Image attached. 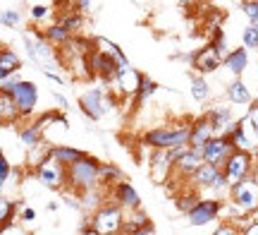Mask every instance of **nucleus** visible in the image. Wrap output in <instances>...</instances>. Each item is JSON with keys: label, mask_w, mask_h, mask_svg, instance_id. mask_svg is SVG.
Listing matches in <instances>:
<instances>
[{"label": "nucleus", "mask_w": 258, "mask_h": 235, "mask_svg": "<svg viewBox=\"0 0 258 235\" xmlns=\"http://www.w3.org/2000/svg\"><path fill=\"white\" fill-rule=\"evenodd\" d=\"M189 139H191V125L175 127V130L158 127V130L148 132L146 137H144V144H148V147H153L158 151H175V149L189 147Z\"/></svg>", "instance_id": "obj_1"}, {"label": "nucleus", "mask_w": 258, "mask_h": 235, "mask_svg": "<svg viewBox=\"0 0 258 235\" xmlns=\"http://www.w3.org/2000/svg\"><path fill=\"white\" fill-rule=\"evenodd\" d=\"M67 180H70V185L74 190L89 192L101 180V163L96 159H91V156H82L77 163H72L67 168Z\"/></svg>", "instance_id": "obj_2"}, {"label": "nucleus", "mask_w": 258, "mask_h": 235, "mask_svg": "<svg viewBox=\"0 0 258 235\" xmlns=\"http://www.w3.org/2000/svg\"><path fill=\"white\" fill-rule=\"evenodd\" d=\"M91 228L98 235H117L124 228V216L122 209L117 204H105L96 211V216L91 221Z\"/></svg>", "instance_id": "obj_3"}, {"label": "nucleus", "mask_w": 258, "mask_h": 235, "mask_svg": "<svg viewBox=\"0 0 258 235\" xmlns=\"http://www.w3.org/2000/svg\"><path fill=\"white\" fill-rule=\"evenodd\" d=\"M36 173H38V180L50 190H60V187H64V182H67V166H62V163L55 159H50L48 154H46V159L38 161Z\"/></svg>", "instance_id": "obj_4"}, {"label": "nucleus", "mask_w": 258, "mask_h": 235, "mask_svg": "<svg viewBox=\"0 0 258 235\" xmlns=\"http://www.w3.org/2000/svg\"><path fill=\"white\" fill-rule=\"evenodd\" d=\"M232 204L239 207L244 214H253L258 211V180L256 178H246L241 180L239 185L232 187Z\"/></svg>", "instance_id": "obj_5"}, {"label": "nucleus", "mask_w": 258, "mask_h": 235, "mask_svg": "<svg viewBox=\"0 0 258 235\" xmlns=\"http://www.w3.org/2000/svg\"><path fill=\"white\" fill-rule=\"evenodd\" d=\"M234 144H232L230 137H213L208 144H206V149H203V159L206 163H211V166H218V168H225V163L230 161V156L234 154Z\"/></svg>", "instance_id": "obj_6"}, {"label": "nucleus", "mask_w": 258, "mask_h": 235, "mask_svg": "<svg viewBox=\"0 0 258 235\" xmlns=\"http://www.w3.org/2000/svg\"><path fill=\"white\" fill-rule=\"evenodd\" d=\"M79 106L91 120H98V118H103L110 111V96H105L103 89H89L86 94H82Z\"/></svg>", "instance_id": "obj_7"}, {"label": "nucleus", "mask_w": 258, "mask_h": 235, "mask_svg": "<svg viewBox=\"0 0 258 235\" xmlns=\"http://www.w3.org/2000/svg\"><path fill=\"white\" fill-rule=\"evenodd\" d=\"M251 173V156L249 151H234L230 156V161L225 163V178L232 187L239 185L241 180H246Z\"/></svg>", "instance_id": "obj_8"}, {"label": "nucleus", "mask_w": 258, "mask_h": 235, "mask_svg": "<svg viewBox=\"0 0 258 235\" xmlns=\"http://www.w3.org/2000/svg\"><path fill=\"white\" fill-rule=\"evenodd\" d=\"M10 96L15 99V104L19 108V115H31L34 113V106H36V99H38V91H36V84L34 82H19Z\"/></svg>", "instance_id": "obj_9"}, {"label": "nucleus", "mask_w": 258, "mask_h": 235, "mask_svg": "<svg viewBox=\"0 0 258 235\" xmlns=\"http://www.w3.org/2000/svg\"><path fill=\"white\" fill-rule=\"evenodd\" d=\"M220 211H222L220 199H201V202L194 207L191 214H186V218H189L191 226H206V223L215 221Z\"/></svg>", "instance_id": "obj_10"}, {"label": "nucleus", "mask_w": 258, "mask_h": 235, "mask_svg": "<svg viewBox=\"0 0 258 235\" xmlns=\"http://www.w3.org/2000/svg\"><path fill=\"white\" fill-rule=\"evenodd\" d=\"M194 182H199L203 187H215V190H222L225 185H230L225 173H222L218 166H211V163H203L201 168L194 173Z\"/></svg>", "instance_id": "obj_11"}, {"label": "nucleus", "mask_w": 258, "mask_h": 235, "mask_svg": "<svg viewBox=\"0 0 258 235\" xmlns=\"http://www.w3.org/2000/svg\"><path fill=\"white\" fill-rule=\"evenodd\" d=\"M213 139V125L208 118H201L191 125V139H189V149L194 151H201L206 149V144Z\"/></svg>", "instance_id": "obj_12"}, {"label": "nucleus", "mask_w": 258, "mask_h": 235, "mask_svg": "<svg viewBox=\"0 0 258 235\" xmlns=\"http://www.w3.org/2000/svg\"><path fill=\"white\" fill-rule=\"evenodd\" d=\"M222 58L215 53V48L213 46H206L201 48L196 56H194V67L201 72V75H208V72H215L218 67H220Z\"/></svg>", "instance_id": "obj_13"}, {"label": "nucleus", "mask_w": 258, "mask_h": 235, "mask_svg": "<svg viewBox=\"0 0 258 235\" xmlns=\"http://www.w3.org/2000/svg\"><path fill=\"white\" fill-rule=\"evenodd\" d=\"M203 163H206V159H203L201 151L186 149L184 154L175 161V170H177V173H182V175H191V178H194V173L201 168Z\"/></svg>", "instance_id": "obj_14"}, {"label": "nucleus", "mask_w": 258, "mask_h": 235, "mask_svg": "<svg viewBox=\"0 0 258 235\" xmlns=\"http://www.w3.org/2000/svg\"><path fill=\"white\" fill-rule=\"evenodd\" d=\"M117 84H120L122 94H139V89L144 84V77L139 75L134 67H122L117 75Z\"/></svg>", "instance_id": "obj_15"}, {"label": "nucleus", "mask_w": 258, "mask_h": 235, "mask_svg": "<svg viewBox=\"0 0 258 235\" xmlns=\"http://www.w3.org/2000/svg\"><path fill=\"white\" fill-rule=\"evenodd\" d=\"M115 202H120V207L129 209V211H139V195L134 192V187L129 185L127 180H122L117 182V187H115Z\"/></svg>", "instance_id": "obj_16"}, {"label": "nucleus", "mask_w": 258, "mask_h": 235, "mask_svg": "<svg viewBox=\"0 0 258 235\" xmlns=\"http://www.w3.org/2000/svg\"><path fill=\"white\" fill-rule=\"evenodd\" d=\"M48 156L60 161L62 166L70 168L72 163H77V161L82 159V156H86V154H82L79 149H72V147H53V149H48Z\"/></svg>", "instance_id": "obj_17"}, {"label": "nucleus", "mask_w": 258, "mask_h": 235, "mask_svg": "<svg viewBox=\"0 0 258 235\" xmlns=\"http://www.w3.org/2000/svg\"><path fill=\"white\" fill-rule=\"evenodd\" d=\"M249 65V56H246V48H237L232 51L230 56L225 58V67H230L232 75H241Z\"/></svg>", "instance_id": "obj_18"}, {"label": "nucleus", "mask_w": 258, "mask_h": 235, "mask_svg": "<svg viewBox=\"0 0 258 235\" xmlns=\"http://www.w3.org/2000/svg\"><path fill=\"white\" fill-rule=\"evenodd\" d=\"M19 58L15 51H10V48H5L3 53H0V77H8V75H15V72H19Z\"/></svg>", "instance_id": "obj_19"}, {"label": "nucleus", "mask_w": 258, "mask_h": 235, "mask_svg": "<svg viewBox=\"0 0 258 235\" xmlns=\"http://www.w3.org/2000/svg\"><path fill=\"white\" fill-rule=\"evenodd\" d=\"M96 46H101V48H98V51H103L105 56H110L112 60H115V63H117V65H120V67H129L127 58L122 56V51H120V48H117V46H115L112 41H108V38H96Z\"/></svg>", "instance_id": "obj_20"}, {"label": "nucleus", "mask_w": 258, "mask_h": 235, "mask_svg": "<svg viewBox=\"0 0 258 235\" xmlns=\"http://www.w3.org/2000/svg\"><path fill=\"white\" fill-rule=\"evenodd\" d=\"M0 118H3V122H10V120H15V118H19V108L15 104V99L10 94H5V91H0Z\"/></svg>", "instance_id": "obj_21"}, {"label": "nucleus", "mask_w": 258, "mask_h": 235, "mask_svg": "<svg viewBox=\"0 0 258 235\" xmlns=\"http://www.w3.org/2000/svg\"><path fill=\"white\" fill-rule=\"evenodd\" d=\"M227 96H230V101H234V104H249L251 101L249 89H246V84H244L241 79H234V82L227 86Z\"/></svg>", "instance_id": "obj_22"}, {"label": "nucleus", "mask_w": 258, "mask_h": 235, "mask_svg": "<svg viewBox=\"0 0 258 235\" xmlns=\"http://www.w3.org/2000/svg\"><path fill=\"white\" fill-rule=\"evenodd\" d=\"M43 36H46L50 43H57V46H67V43H70V38H72V34H70V31H67L62 24H53V27L46 29V34H43Z\"/></svg>", "instance_id": "obj_23"}, {"label": "nucleus", "mask_w": 258, "mask_h": 235, "mask_svg": "<svg viewBox=\"0 0 258 235\" xmlns=\"http://www.w3.org/2000/svg\"><path fill=\"white\" fill-rule=\"evenodd\" d=\"M230 139L234 144V149L237 151H249L251 149V139L246 137V132L241 125H232L230 127Z\"/></svg>", "instance_id": "obj_24"}, {"label": "nucleus", "mask_w": 258, "mask_h": 235, "mask_svg": "<svg viewBox=\"0 0 258 235\" xmlns=\"http://www.w3.org/2000/svg\"><path fill=\"white\" fill-rule=\"evenodd\" d=\"M208 120H211V125H213V130H220V127H225V125H234L232 122V113L227 111V108H218V111H213V113H208L206 115Z\"/></svg>", "instance_id": "obj_25"}, {"label": "nucleus", "mask_w": 258, "mask_h": 235, "mask_svg": "<svg viewBox=\"0 0 258 235\" xmlns=\"http://www.w3.org/2000/svg\"><path fill=\"white\" fill-rule=\"evenodd\" d=\"M41 127L38 125H31V127H24V130L19 132V139L24 147H38L41 144Z\"/></svg>", "instance_id": "obj_26"}, {"label": "nucleus", "mask_w": 258, "mask_h": 235, "mask_svg": "<svg viewBox=\"0 0 258 235\" xmlns=\"http://www.w3.org/2000/svg\"><path fill=\"white\" fill-rule=\"evenodd\" d=\"M191 96L199 101V104H203L208 96H211V89H208V82L203 79V77H194L191 82Z\"/></svg>", "instance_id": "obj_27"}, {"label": "nucleus", "mask_w": 258, "mask_h": 235, "mask_svg": "<svg viewBox=\"0 0 258 235\" xmlns=\"http://www.w3.org/2000/svg\"><path fill=\"white\" fill-rule=\"evenodd\" d=\"M213 48H215V53L225 60V58L230 56V51H227V38H225V34H222L220 29H215V38H213Z\"/></svg>", "instance_id": "obj_28"}, {"label": "nucleus", "mask_w": 258, "mask_h": 235, "mask_svg": "<svg viewBox=\"0 0 258 235\" xmlns=\"http://www.w3.org/2000/svg\"><path fill=\"white\" fill-rule=\"evenodd\" d=\"M101 178L108 180V182H112V180L122 182V170L117 166H112V163H101Z\"/></svg>", "instance_id": "obj_29"}, {"label": "nucleus", "mask_w": 258, "mask_h": 235, "mask_svg": "<svg viewBox=\"0 0 258 235\" xmlns=\"http://www.w3.org/2000/svg\"><path fill=\"white\" fill-rule=\"evenodd\" d=\"M60 24H62V27L67 29L70 34H74L77 29H82V24H84V17H82V15H77V12H72V15H64V17H62V22H60Z\"/></svg>", "instance_id": "obj_30"}, {"label": "nucleus", "mask_w": 258, "mask_h": 235, "mask_svg": "<svg viewBox=\"0 0 258 235\" xmlns=\"http://www.w3.org/2000/svg\"><path fill=\"white\" fill-rule=\"evenodd\" d=\"M153 91H156V82H153V79H148V77H144V84H141V89H139V94H137V106L144 104Z\"/></svg>", "instance_id": "obj_31"}, {"label": "nucleus", "mask_w": 258, "mask_h": 235, "mask_svg": "<svg viewBox=\"0 0 258 235\" xmlns=\"http://www.w3.org/2000/svg\"><path fill=\"white\" fill-rule=\"evenodd\" d=\"M244 46L246 48H258V29L251 24V27H246L244 29Z\"/></svg>", "instance_id": "obj_32"}, {"label": "nucleus", "mask_w": 258, "mask_h": 235, "mask_svg": "<svg viewBox=\"0 0 258 235\" xmlns=\"http://www.w3.org/2000/svg\"><path fill=\"white\" fill-rule=\"evenodd\" d=\"M241 10H244V15H246V17H249L253 24H256V22H258V3L244 0V3H241Z\"/></svg>", "instance_id": "obj_33"}, {"label": "nucleus", "mask_w": 258, "mask_h": 235, "mask_svg": "<svg viewBox=\"0 0 258 235\" xmlns=\"http://www.w3.org/2000/svg\"><path fill=\"white\" fill-rule=\"evenodd\" d=\"M3 24H5V27H15V24H19V12L17 10H3Z\"/></svg>", "instance_id": "obj_34"}, {"label": "nucleus", "mask_w": 258, "mask_h": 235, "mask_svg": "<svg viewBox=\"0 0 258 235\" xmlns=\"http://www.w3.org/2000/svg\"><path fill=\"white\" fill-rule=\"evenodd\" d=\"M201 199H196V197H179V202H177V207L182 209V211H186V214H191L194 207L199 204Z\"/></svg>", "instance_id": "obj_35"}, {"label": "nucleus", "mask_w": 258, "mask_h": 235, "mask_svg": "<svg viewBox=\"0 0 258 235\" xmlns=\"http://www.w3.org/2000/svg\"><path fill=\"white\" fill-rule=\"evenodd\" d=\"M215 235H244V233H239L234 223H222V226L215 230Z\"/></svg>", "instance_id": "obj_36"}, {"label": "nucleus", "mask_w": 258, "mask_h": 235, "mask_svg": "<svg viewBox=\"0 0 258 235\" xmlns=\"http://www.w3.org/2000/svg\"><path fill=\"white\" fill-rule=\"evenodd\" d=\"M8 178H10V161L3 156L0 159V182H8Z\"/></svg>", "instance_id": "obj_37"}, {"label": "nucleus", "mask_w": 258, "mask_h": 235, "mask_svg": "<svg viewBox=\"0 0 258 235\" xmlns=\"http://www.w3.org/2000/svg\"><path fill=\"white\" fill-rule=\"evenodd\" d=\"M12 204H10L8 199H0V218H3V221H8L10 218V211H12Z\"/></svg>", "instance_id": "obj_38"}, {"label": "nucleus", "mask_w": 258, "mask_h": 235, "mask_svg": "<svg viewBox=\"0 0 258 235\" xmlns=\"http://www.w3.org/2000/svg\"><path fill=\"white\" fill-rule=\"evenodd\" d=\"M249 125H251V130L256 132V137H258V104L251 108V113H249Z\"/></svg>", "instance_id": "obj_39"}, {"label": "nucleus", "mask_w": 258, "mask_h": 235, "mask_svg": "<svg viewBox=\"0 0 258 235\" xmlns=\"http://www.w3.org/2000/svg\"><path fill=\"white\" fill-rule=\"evenodd\" d=\"M48 12H50V10H48L46 5H34V8H31V17H34V19H43Z\"/></svg>", "instance_id": "obj_40"}, {"label": "nucleus", "mask_w": 258, "mask_h": 235, "mask_svg": "<svg viewBox=\"0 0 258 235\" xmlns=\"http://www.w3.org/2000/svg\"><path fill=\"white\" fill-rule=\"evenodd\" d=\"M34 218H36V211H34V209H24V211H22V221H27V223H31Z\"/></svg>", "instance_id": "obj_41"}, {"label": "nucleus", "mask_w": 258, "mask_h": 235, "mask_svg": "<svg viewBox=\"0 0 258 235\" xmlns=\"http://www.w3.org/2000/svg\"><path fill=\"white\" fill-rule=\"evenodd\" d=\"M244 235H258V221H251L246 230H244Z\"/></svg>", "instance_id": "obj_42"}, {"label": "nucleus", "mask_w": 258, "mask_h": 235, "mask_svg": "<svg viewBox=\"0 0 258 235\" xmlns=\"http://www.w3.org/2000/svg\"><path fill=\"white\" fill-rule=\"evenodd\" d=\"M50 99H53L55 104H60V108H64V106H67V101H64V99H62V96H60V94H53V96H50Z\"/></svg>", "instance_id": "obj_43"}, {"label": "nucleus", "mask_w": 258, "mask_h": 235, "mask_svg": "<svg viewBox=\"0 0 258 235\" xmlns=\"http://www.w3.org/2000/svg\"><path fill=\"white\" fill-rule=\"evenodd\" d=\"M82 235H98V233H96L93 228H84V230H82Z\"/></svg>", "instance_id": "obj_44"}, {"label": "nucleus", "mask_w": 258, "mask_h": 235, "mask_svg": "<svg viewBox=\"0 0 258 235\" xmlns=\"http://www.w3.org/2000/svg\"><path fill=\"white\" fill-rule=\"evenodd\" d=\"M253 27H256V29H258V22H256V24H253Z\"/></svg>", "instance_id": "obj_45"}]
</instances>
